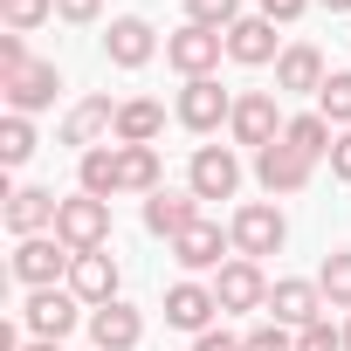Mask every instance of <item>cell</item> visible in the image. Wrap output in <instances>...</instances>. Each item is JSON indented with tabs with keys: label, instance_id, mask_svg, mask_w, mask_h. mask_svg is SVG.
<instances>
[{
	"label": "cell",
	"instance_id": "cell-1",
	"mask_svg": "<svg viewBox=\"0 0 351 351\" xmlns=\"http://www.w3.org/2000/svg\"><path fill=\"white\" fill-rule=\"evenodd\" d=\"M69 269H76V248H69V241H56V234L14 241V282H21V289H62Z\"/></svg>",
	"mask_w": 351,
	"mask_h": 351
},
{
	"label": "cell",
	"instance_id": "cell-2",
	"mask_svg": "<svg viewBox=\"0 0 351 351\" xmlns=\"http://www.w3.org/2000/svg\"><path fill=\"white\" fill-rule=\"evenodd\" d=\"M228 241H234V255L262 262V255H282V241H289V221H282V207H269V200H248V207H234V221H228Z\"/></svg>",
	"mask_w": 351,
	"mask_h": 351
},
{
	"label": "cell",
	"instance_id": "cell-3",
	"mask_svg": "<svg viewBox=\"0 0 351 351\" xmlns=\"http://www.w3.org/2000/svg\"><path fill=\"white\" fill-rule=\"evenodd\" d=\"M56 241H69L76 255L104 248V241H110V200H97V193L62 200V214H56Z\"/></svg>",
	"mask_w": 351,
	"mask_h": 351
},
{
	"label": "cell",
	"instance_id": "cell-4",
	"mask_svg": "<svg viewBox=\"0 0 351 351\" xmlns=\"http://www.w3.org/2000/svg\"><path fill=\"white\" fill-rule=\"evenodd\" d=\"M214 303H221V317H234V310H269V276H262V262L234 255L228 269H214Z\"/></svg>",
	"mask_w": 351,
	"mask_h": 351
},
{
	"label": "cell",
	"instance_id": "cell-5",
	"mask_svg": "<svg viewBox=\"0 0 351 351\" xmlns=\"http://www.w3.org/2000/svg\"><path fill=\"white\" fill-rule=\"evenodd\" d=\"M234 186H241V158L228 145H200L186 165V193L193 200H234Z\"/></svg>",
	"mask_w": 351,
	"mask_h": 351
},
{
	"label": "cell",
	"instance_id": "cell-6",
	"mask_svg": "<svg viewBox=\"0 0 351 351\" xmlns=\"http://www.w3.org/2000/svg\"><path fill=\"white\" fill-rule=\"evenodd\" d=\"M221 56H228V35H214V28H193V21H186L180 35H165V62L180 69L186 83H193V76H214Z\"/></svg>",
	"mask_w": 351,
	"mask_h": 351
},
{
	"label": "cell",
	"instance_id": "cell-7",
	"mask_svg": "<svg viewBox=\"0 0 351 351\" xmlns=\"http://www.w3.org/2000/svg\"><path fill=\"white\" fill-rule=\"evenodd\" d=\"M228 131H234V145H276L282 138V110H276V90H241L234 97V117H228Z\"/></svg>",
	"mask_w": 351,
	"mask_h": 351
},
{
	"label": "cell",
	"instance_id": "cell-8",
	"mask_svg": "<svg viewBox=\"0 0 351 351\" xmlns=\"http://www.w3.org/2000/svg\"><path fill=\"white\" fill-rule=\"evenodd\" d=\"M269 324H282V330H310V324H324V289L303 282V276H282V282L269 289Z\"/></svg>",
	"mask_w": 351,
	"mask_h": 351
},
{
	"label": "cell",
	"instance_id": "cell-9",
	"mask_svg": "<svg viewBox=\"0 0 351 351\" xmlns=\"http://www.w3.org/2000/svg\"><path fill=\"white\" fill-rule=\"evenodd\" d=\"M21 317H28L35 337H56V344H62V337L83 324V303H76V289H28Z\"/></svg>",
	"mask_w": 351,
	"mask_h": 351
},
{
	"label": "cell",
	"instance_id": "cell-10",
	"mask_svg": "<svg viewBox=\"0 0 351 351\" xmlns=\"http://www.w3.org/2000/svg\"><path fill=\"white\" fill-rule=\"evenodd\" d=\"M0 90H8V110H14V117H35V110L56 104L62 76H56V62H21L14 76H0Z\"/></svg>",
	"mask_w": 351,
	"mask_h": 351
},
{
	"label": "cell",
	"instance_id": "cell-11",
	"mask_svg": "<svg viewBox=\"0 0 351 351\" xmlns=\"http://www.w3.org/2000/svg\"><path fill=\"white\" fill-rule=\"evenodd\" d=\"M228 117H234V97H228L214 76H193V83L180 90V124H186V131L207 138V131H221Z\"/></svg>",
	"mask_w": 351,
	"mask_h": 351
},
{
	"label": "cell",
	"instance_id": "cell-12",
	"mask_svg": "<svg viewBox=\"0 0 351 351\" xmlns=\"http://www.w3.org/2000/svg\"><path fill=\"white\" fill-rule=\"evenodd\" d=\"M214 317H221L214 282H193V276H186V282L165 289V324H172V330H193V337H200V330H214Z\"/></svg>",
	"mask_w": 351,
	"mask_h": 351
},
{
	"label": "cell",
	"instance_id": "cell-13",
	"mask_svg": "<svg viewBox=\"0 0 351 351\" xmlns=\"http://www.w3.org/2000/svg\"><path fill=\"white\" fill-rule=\"evenodd\" d=\"M310 165H317V158H303L296 145H282V138H276V145H262V152H255V180H262L269 193H303V186H310Z\"/></svg>",
	"mask_w": 351,
	"mask_h": 351
},
{
	"label": "cell",
	"instance_id": "cell-14",
	"mask_svg": "<svg viewBox=\"0 0 351 351\" xmlns=\"http://www.w3.org/2000/svg\"><path fill=\"white\" fill-rule=\"evenodd\" d=\"M228 248H234V241H228V234H221V228H214V221L200 214V221H193V228H186L180 241H172V262H180L186 276H207V269H228V262H221Z\"/></svg>",
	"mask_w": 351,
	"mask_h": 351
},
{
	"label": "cell",
	"instance_id": "cell-15",
	"mask_svg": "<svg viewBox=\"0 0 351 351\" xmlns=\"http://www.w3.org/2000/svg\"><path fill=\"white\" fill-rule=\"evenodd\" d=\"M104 56H110L117 69H145V62L158 56L152 21H145V14H117V21H110V35H104Z\"/></svg>",
	"mask_w": 351,
	"mask_h": 351
},
{
	"label": "cell",
	"instance_id": "cell-16",
	"mask_svg": "<svg viewBox=\"0 0 351 351\" xmlns=\"http://www.w3.org/2000/svg\"><path fill=\"white\" fill-rule=\"evenodd\" d=\"M104 138H117V104H110V97H83V104L62 117V145H76V152H97Z\"/></svg>",
	"mask_w": 351,
	"mask_h": 351
},
{
	"label": "cell",
	"instance_id": "cell-17",
	"mask_svg": "<svg viewBox=\"0 0 351 351\" xmlns=\"http://www.w3.org/2000/svg\"><path fill=\"white\" fill-rule=\"evenodd\" d=\"M56 214H62V200H56L49 186H14V193H8V228H14V241L56 234Z\"/></svg>",
	"mask_w": 351,
	"mask_h": 351
},
{
	"label": "cell",
	"instance_id": "cell-18",
	"mask_svg": "<svg viewBox=\"0 0 351 351\" xmlns=\"http://www.w3.org/2000/svg\"><path fill=\"white\" fill-rule=\"evenodd\" d=\"M69 289H76V303H83V310H104V303H117V262H110L104 248L76 255V269H69Z\"/></svg>",
	"mask_w": 351,
	"mask_h": 351
},
{
	"label": "cell",
	"instance_id": "cell-19",
	"mask_svg": "<svg viewBox=\"0 0 351 351\" xmlns=\"http://www.w3.org/2000/svg\"><path fill=\"white\" fill-rule=\"evenodd\" d=\"M228 56H234L241 69H262V62H282V49H276V21H262V14H241V21L228 28Z\"/></svg>",
	"mask_w": 351,
	"mask_h": 351
},
{
	"label": "cell",
	"instance_id": "cell-20",
	"mask_svg": "<svg viewBox=\"0 0 351 351\" xmlns=\"http://www.w3.org/2000/svg\"><path fill=\"white\" fill-rule=\"evenodd\" d=\"M324 83H330L324 56H317L310 42H289L282 62H276V90H282V97H310V90H324Z\"/></svg>",
	"mask_w": 351,
	"mask_h": 351
},
{
	"label": "cell",
	"instance_id": "cell-21",
	"mask_svg": "<svg viewBox=\"0 0 351 351\" xmlns=\"http://www.w3.org/2000/svg\"><path fill=\"white\" fill-rule=\"evenodd\" d=\"M138 337H145V317H138L131 303L90 310V344H97V351H138Z\"/></svg>",
	"mask_w": 351,
	"mask_h": 351
},
{
	"label": "cell",
	"instance_id": "cell-22",
	"mask_svg": "<svg viewBox=\"0 0 351 351\" xmlns=\"http://www.w3.org/2000/svg\"><path fill=\"white\" fill-rule=\"evenodd\" d=\"M193 221H200V200H193V193H165V186H158V193L145 200V234H158V241H180Z\"/></svg>",
	"mask_w": 351,
	"mask_h": 351
},
{
	"label": "cell",
	"instance_id": "cell-23",
	"mask_svg": "<svg viewBox=\"0 0 351 351\" xmlns=\"http://www.w3.org/2000/svg\"><path fill=\"white\" fill-rule=\"evenodd\" d=\"M165 131V104H152V97H124L117 104V145H152Z\"/></svg>",
	"mask_w": 351,
	"mask_h": 351
},
{
	"label": "cell",
	"instance_id": "cell-24",
	"mask_svg": "<svg viewBox=\"0 0 351 351\" xmlns=\"http://www.w3.org/2000/svg\"><path fill=\"white\" fill-rule=\"evenodd\" d=\"M282 145H296L303 158H324V152L337 145V124H330L324 110H303V117H289V124H282Z\"/></svg>",
	"mask_w": 351,
	"mask_h": 351
},
{
	"label": "cell",
	"instance_id": "cell-25",
	"mask_svg": "<svg viewBox=\"0 0 351 351\" xmlns=\"http://www.w3.org/2000/svg\"><path fill=\"white\" fill-rule=\"evenodd\" d=\"M117 180H124V193H158V152L152 145H117Z\"/></svg>",
	"mask_w": 351,
	"mask_h": 351
},
{
	"label": "cell",
	"instance_id": "cell-26",
	"mask_svg": "<svg viewBox=\"0 0 351 351\" xmlns=\"http://www.w3.org/2000/svg\"><path fill=\"white\" fill-rule=\"evenodd\" d=\"M83 193H97V200L124 193V180H117V145H97V152H83Z\"/></svg>",
	"mask_w": 351,
	"mask_h": 351
},
{
	"label": "cell",
	"instance_id": "cell-27",
	"mask_svg": "<svg viewBox=\"0 0 351 351\" xmlns=\"http://www.w3.org/2000/svg\"><path fill=\"white\" fill-rule=\"evenodd\" d=\"M317 289H324V303H330V310H351V248L324 255V269H317Z\"/></svg>",
	"mask_w": 351,
	"mask_h": 351
},
{
	"label": "cell",
	"instance_id": "cell-28",
	"mask_svg": "<svg viewBox=\"0 0 351 351\" xmlns=\"http://www.w3.org/2000/svg\"><path fill=\"white\" fill-rule=\"evenodd\" d=\"M317 110H324L337 131H351V69H330V83L317 90Z\"/></svg>",
	"mask_w": 351,
	"mask_h": 351
},
{
	"label": "cell",
	"instance_id": "cell-29",
	"mask_svg": "<svg viewBox=\"0 0 351 351\" xmlns=\"http://www.w3.org/2000/svg\"><path fill=\"white\" fill-rule=\"evenodd\" d=\"M35 158V124L8 110V124H0V165H28Z\"/></svg>",
	"mask_w": 351,
	"mask_h": 351
},
{
	"label": "cell",
	"instance_id": "cell-30",
	"mask_svg": "<svg viewBox=\"0 0 351 351\" xmlns=\"http://www.w3.org/2000/svg\"><path fill=\"white\" fill-rule=\"evenodd\" d=\"M186 21H193V28H214V35H228V28L241 21V0H186Z\"/></svg>",
	"mask_w": 351,
	"mask_h": 351
},
{
	"label": "cell",
	"instance_id": "cell-31",
	"mask_svg": "<svg viewBox=\"0 0 351 351\" xmlns=\"http://www.w3.org/2000/svg\"><path fill=\"white\" fill-rule=\"evenodd\" d=\"M56 14V0H0V21H8V35H28Z\"/></svg>",
	"mask_w": 351,
	"mask_h": 351
},
{
	"label": "cell",
	"instance_id": "cell-32",
	"mask_svg": "<svg viewBox=\"0 0 351 351\" xmlns=\"http://www.w3.org/2000/svg\"><path fill=\"white\" fill-rule=\"evenodd\" d=\"M296 351H344V330H330V317H324V324L296 330Z\"/></svg>",
	"mask_w": 351,
	"mask_h": 351
},
{
	"label": "cell",
	"instance_id": "cell-33",
	"mask_svg": "<svg viewBox=\"0 0 351 351\" xmlns=\"http://www.w3.org/2000/svg\"><path fill=\"white\" fill-rule=\"evenodd\" d=\"M241 351H296V337H289L282 324H262V330H248V337H241Z\"/></svg>",
	"mask_w": 351,
	"mask_h": 351
},
{
	"label": "cell",
	"instance_id": "cell-34",
	"mask_svg": "<svg viewBox=\"0 0 351 351\" xmlns=\"http://www.w3.org/2000/svg\"><path fill=\"white\" fill-rule=\"evenodd\" d=\"M21 62H35V56H28V42H21V35H0V76H14Z\"/></svg>",
	"mask_w": 351,
	"mask_h": 351
},
{
	"label": "cell",
	"instance_id": "cell-35",
	"mask_svg": "<svg viewBox=\"0 0 351 351\" xmlns=\"http://www.w3.org/2000/svg\"><path fill=\"white\" fill-rule=\"evenodd\" d=\"M303 8H310V0H255V14H262V21H296Z\"/></svg>",
	"mask_w": 351,
	"mask_h": 351
},
{
	"label": "cell",
	"instance_id": "cell-36",
	"mask_svg": "<svg viewBox=\"0 0 351 351\" xmlns=\"http://www.w3.org/2000/svg\"><path fill=\"white\" fill-rule=\"evenodd\" d=\"M56 14L83 28V21H97V14H104V0H56Z\"/></svg>",
	"mask_w": 351,
	"mask_h": 351
},
{
	"label": "cell",
	"instance_id": "cell-37",
	"mask_svg": "<svg viewBox=\"0 0 351 351\" xmlns=\"http://www.w3.org/2000/svg\"><path fill=\"white\" fill-rule=\"evenodd\" d=\"M330 172L351 186V131H337V145H330Z\"/></svg>",
	"mask_w": 351,
	"mask_h": 351
},
{
	"label": "cell",
	"instance_id": "cell-38",
	"mask_svg": "<svg viewBox=\"0 0 351 351\" xmlns=\"http://www.w3.org/2000/svg\"><path fill=\"white\" fill-rule=\"evenodd\" d=\"M193 351H241V337H234V330H200Z\"/></svg>",
	"mask_w": 351,
	"mask_h": 351
},
{
	"label": "cell",
	"instance_id": "cell-39",
	"mask_svg": "<svg viewBox=\"0 0 351 351\" xmlns=\"http://www.w3.org/2000/svg\"><path fill=\"white\" fill-rule=\"evenodd\" d=\"M21 351H62V344H56V337H28Z\"/></svg>",
	"mask_w": 351,
	"mask_h": 351
},
{
	"label": "cell",
	"instance_id": "cell-40",
	"mask_svg": "<svg viewBox=\"0 0 351 351\" xmlns=\"http://www.w3.org/2000/svg\"><path fill=\"white\" fill-rule=\"evenodd\" d=\"M317 8H330V14H351V0H317Z\"/></svg>",
	"mask_w": 351,
	"mask_h": 351
},
{
	"label": "cell",
	"instance_id": "cell-41",
	"mask_svg": "<svg viewBox=\"0 0 351 351\" xmlns=\"http://www.w3.org/2000/svg\"><path fill=\"white\" fill-rule=\"evenodd\" d=\"M344 351H351V317H344Z\"/></svg>",
	"mask_w": 351,
	"mask_h": 351
}]
</instances>
